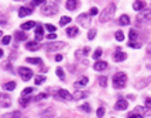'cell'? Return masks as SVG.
I'll use <instances>...</instances> for the list:
<instances>
[{"label":"cell","mask_w":151,"mask_h":118,"mask_svg":"<svg viewBox=\"0 0 151 118\" xmlns=\"http://www.w3.org/2000/svg\"><path fill=\"white\" fill-rule=\"evenodd\" d=\"M113 87L114 89H123L127 83V75L124 72H117L113 75Z\"/></svg>","instance_id":"cell-1"},{"label":"cell","mask_w":151,"mask_h":118,"mask_svg":"<svg viewBox=\"0 0 151 118\" xmlns=\"http://www.w3.org/2000/svg\"><path fill=\"white\" fill-rule=\"evenodd\" d=\"M41 11L45 16H54V14H56V11H58L56 1H44L42 7H41Z\"/></svg>","instance_id":"cell-2"},{"label":"cell","mask_w":151,"mask_h":118,"mask_svg":"<svg viewBox=\"0 0 151 118\" xmlns=\"http://www.w3.org/2000/svg\"><path fill=\"white\" fill-rule=\"evenodd\" d=\"M114 11H116V4H114V3H110V4L104 8L103 11H102V14H100V23H106V21H109L111 17H113Z\"/></svg>","instance_id":"cell-3"},{"label":"cell","mask_w":151,"mask_h":118,"mask_svg":"<svg viewBox=\"0 0 151 118\" xmlns=\"http://www.w3.org/2000/svg\"><path fill=\"white\" fill-rule=\"evenodd\" d=\"M18 75H20V78L23 79L24 82H27V80H30L32 78V71L28 69V68H18Z\"/></svg>","instance_id":"cell-4"},{"label":"cell","mask_w":151,"mask_h":118,"mask_svg":"<svg viewBox=\"0 0 151 118\" xmlns=\"http://www.w3.org/2000/svg\"><path fill=\"white\" fill-rule=\"evenodd\" d=\"M151 16V11L150 10H145L144 8L141 13H138V16H137V21H138V25H141V24H144L147 20H148V17Z\"/></svg>","instance_id":"cell-5"},{"label":"cell","mask_w":151,"mask_h":118,"mask_svg":"<svg viewBox=\"0 0 151 118\" xmlns=\"http://www.w3.org/2000/svg\"><path fill=\"white\" fill-rule=\"evenodd\" d=\"M76 21L80 24V25H83V27H87L89 24H90V18H89V14H79L78 18H76Z\"/></svg>","instance_id":"cell-6"},{"label":"cell","mask_w":151,"mask_h":118,"mask_svg":"<svg viewBox=\"0 0 151 118\" xmlns=\"http://www.w3.org/2000/svg\"><path fill=\"white\" fill-rule=\"evenodd\" d=\"M58 96H59L62 100H65V101H71V100H73V96H72L68 90H65V89H61V90L58 91Z\"/></svg>","instance_id":"cell-7"},{"label":"cell","mask_w":151,"mask_h":118,"mask_svg":"<svg viewBox=\"0 0 151 118\" xmlns=\"http://www.w3.org/2000/svg\"><path fill=\"white\" fill-rule=\"evenodd\" d=\"M126 58H127V54L123 52V51H120V49H117V51L114 52V55H113V59H114L116 62H123V61H126Z\"/></svg>","instance_id":"cell-8"},{"label":"cell","mask_w":151,"mask_h":118,"mask_svg":"<svg viewBox=\"0 0 151 118\" xmlns=\"http://www.w3.org/2000/svg\"><path fill=\"white\" fill-rule=\"evenodd\" d=\"M107 62H104V61H96L95 65H93V69L96 72H102V71H106L107 69Z\"/></svg>","instance_id":"cell-9"},{"label":"cell","mask_w":151,"mask_h":118,"mask_svg":"<svg viewBox=\"0 0 151 118\" xmlns=\"http://www.w3.org/2000/svg\"><path fill=\"white\" fill-rule=\"evenodd\" d=\"M128 107V101L127 100H124V98H120V100H117V103L114 104V108L117 111H121V110H126Z\"/></svg>","instance_id":"cell-10"},{"label":"cell","mask_w":151,"mask_h":118,"mask_svg":"<svg viewBox=\"0 0 151 118\" xmlns=\"http://www.w3.org/2000/svg\"><path fill=\"white\" fill-rule=\"evenodd\" d=\"M11 105V101H10V97L6 94H1L0 93V107L6 108V107H10Z\"/></svg>","instance_id":"cell-11"},{"label":"cell","mask_w":151,"mask_h":118,"mask_svg":"<svg viewBox=\"0 0 151 118\" xmlns=\"http://www.w3.org/2000/svg\"><path fill=\"white\" fill-rule=\"evenodd\" d=\"M65 47V42H54V44H48L47 45V51H58V49H61V48Z\"/></svg>","instance_id":"cell-12"},{"label":"cell","mask_w":151,"mask_h":118,"mask_svg":"<svg viewBox=\"0 0 151 118\" xmlns=\"http://www.w3.org/2000/svg\"><path fill=\"white\" fill-rule=\"evenodd\" d=\"M44 38V27L42 25H37L35 27V39H37V42L41 41V39Z\"/></svg>","instance_id":"cell-13"},{"label":"cell","mask_w":151,"mask_h":118,"mask_svg":"<svg viewBox=\"0 0 151 118\" xmlns=\"http://www.w3.org/2000/svg\"><path fill=\"white\" fill-rule=\"evenodd\" d=\"M32 13V10L31 8H28V7H20L18 8V17H25V16H30Z\"/></svg>","instance_id":"cell-14"},{"label":"cell","mask_w":151,"mask_h":118,"mask_svg":"<svg viewBox=\"0 0 151 118\" xmlns=\"http://www.w3.org/2000/svg\"><path fill=\"white\" fill-rule=\"evenodd\" d=\"M79 34V28L78 27H69V28H66V35L68 37H76Z\"/></svg>","instance_id":"cell-15"},{"label":"cell","mask_w":151,"mask_h":118,"mask_svg":"<svg viewBox=\"0 0 151 118\" xmlns=\"http://www.w3.org/2000/svg\"><path fill=\"white\" fill-rule=\"evenodd\" d=\"M25 48H27L28 51H38V49H40V44H38L37 41H30V42L25 45Z\"/></svg>","instance_id":"cell-16"},{"label":"cell","mask_w":151,"mask_h":118,"mask_svg":"<svg viewBox=\"0 0 151 118\" xmlns=\"http://www.w3.org/2000/svg\"><path fill=\"white\" fill-rule=\"evenodd\" d=\"M144 7H145V3L144 1H134L133 3V8L135 11H143Z\"/></svg>","instance_id":"cell-17"},{"label":"cell","mask_w":151,"mask_h":118,"mask_svg":"<svg viewBox=\"0 0 151 118\" xmlns=\"http://www.w3.org/2000/svg\"><path fill=\"white\" fill-rule=\"evenodd\" d=\"M119 24H120V25H128V24H130V17H128L127 14H123V16H120Z\"/></svg>","instance_id":"cell-18"},{"label":"cell","mask_w":151,"mask_h":118,"mask_svg":"<svg viewBox=\"0 0 151 118\" xmlns=\"http://www.w3.org/2000/svg\"><path fill=\"white\" fill-rule=\"evenodd\" d=\"M76 7H78V1H75V0H68L66 1V8L69 11H73Z\"/></svg>","instance_id":"cell-19"},{"label":"cell","mask_w":151,"mask_h":118,"mask_svg":"<svg viewBox=\"0 0 151 118\" xmlns=\"http://www.w3.org/2000/svg\"><path fill=\"white\" fill-rule=\"evenodd\" d=\"M87 82H89V79L86 78V76H83V78H80L76 83H75V87H83L87 84Z\"/></svg>","instance_id":"cell-20"},{"label":"cell","mask_w":151,"mask_h":118,"mask_svg":"<svg viewBox=\"0 0 151 118\" xmlns=\"http://www.w3.org/2000/svg\"><path fill=\"white\" fill-rule=\"evenodd\" d=\"M3 118H21V112H20V111H13V112L4 114Z\"/></svg>","instance_id":"cell-21"},{"label":"cell","mask_w":151,"mask_h":118,"mask_svg":"<svg viewBox=\"0 0 151 118\" xmlns=\"http://www.w3.org/2000/svg\"><path fill=\"white\" fill-rule=\"evenodd\" d=\"M3 89H4V90H7V91H11V90H14V89H16V83H14V82H7V83H4V84H3Z\"/></svg>","instance_id":"cell-22"},{"label":"cell","mask_w":151,"mask_h":118,"mask_svg":"<svg viewBox=\"0 0 151 118\" xmlns=\"http://www.w3.org/2000/svg\"><path fill=\"white\" fill-rule=\"evenodd\" d=\"M14 37H16V39H18V41H25V39H27V34L23 31H17L16 34H14Z\"/></svg>","instance_id":"cell-23"},{"label":"cell","mask_w":151,"mask_h":118,"mask_svg":"<svg viewBox=\"0 0 151 118\" xmlns=\"http://www.w3.org/2000/svg\"><path fill=\"white\" fill-rule=\"evenodd\" d=\"M73 98H85V97H86L87 96V93L86 91H80V90H76V91H75V93H73Z\"/></svg>","instance_id":"cell-24"},{"label":"cell","mask_w":151,"mask_h":118,"mask_svg":"<svg viewBox=\"0 0 151 118\" xmlns=\"http://www.w3.org/2000/svg\"><path fill=\"white\" fill-rule=\"evenodd\" d=\"M137 37H138V34H137V31H135V30H130V31H128V38H130V42H135Z\"/></svg>","instance_id":"cell-25"},{"label":"cell","mask_w":151,"mask_h":118,"mask_svg":"<svg viewBox=\"0 0 151 118\" xmlns=\"http://www.w3.org/2000/svg\"><path fill=\"white\" fill-rule=\"evenodd\" d=\"M71 21H72L71 17L64 16V17H61V20H59V25H61V27H64V25H66V24H69Z\"/></svg>","instance_id":"cell-26"},{"label":"cell","mask_w":151,"mask_h":118,"mask_svg":"<svg viewBox=\"0 0 151 118\" xmlns=\"http://www.w3.org/2000/svg\"><path fill=\"white\" fill-rule=\"evenodd\" d=\"M45 80H47V78H45L44 75H38L37 78L34 79V83H35V84H42Z\"/></svg>","instance_id":"cell-27"},{"label":"cell","mask_w":151,"mask_h":118,"mask_svg":"<svg viewBox=\"0 0 151 118\" xmlns=\"http://www.w3.org/2000/svg\"><path fill=\"white\" fill-rule=\"evenodd\" d=\"M32 27H35V23H34V21H28V23L21 24V30H30Z\"/></svg>","instance_id":"cell-28"},{"label":"cell","mask_w":151,"mask_h":118,"mask_svg":"<svg viewBox=\"0 0 151 118\" xmlns=\"http://www.w3.org/2000/svg\"><path fill=\"white\" fill-rule=\"evenodd\" d=\"M25 61L28 63H35V65H41V63H42V59H41V58H27Z\"/></svg>","instance_id":"cell-29"},{"label":"cell","mask_w":151,"mask_h":118,"mask_svg":"<svg viewBox=\"0 0 151 118\" xmlns=\"http://www.w3.org/2000/svg\"><path fill=\"white\" fill-rule=\"evenodd\" d=\"M97 82H99L100 87H106V86H107V78H106V76H99Z\"/></svg>","instance_id":"cell-30"},{"label":"cell","mask_w":151,"mask_h":118,"mask_svg":"<svg viewBox=\"0 0 151 118\" xmlns=\"http://www.w3.org/2000/svg\"><path fill=\"white\" fill-rule=\"evenodd\" d=\"M144 111H145V108H144V107H141V105H137L133 112H134V114H138V115H143Z\"/></svg>","instance_id":"cell-31"},{"label":"cell","mask_w":151,"mask_h":118,"mask_svg":"<svg viewBox=\"0 0 151 118\" xmlns=\"http://www.w3.org/2000/svg\"><path fill=\"white\" fill-rule=\"evenodd\" d=\"M79 110H82L83 112H90V105L87 104V103H85V104H82V105H79Z\"/></svg>","instance_id":"cell-32"},{"label":"cell","mask_w":151,"mask_h":118,"mask_svg":"<svg viewBox=\"0 0 151 118\" xmlns=\"http://www.w3.org/2000/svg\"><path fill=\"white\" fill-rule=\"evenodd\" d=\"M56 76L61 79V80H64L65 79V72L62 71V68H56Z\"/></svg>","instance_id":"cell-33"},{"label":"cell","mask_w":151,"mask_h":118,"mask_svg":"<svg viewBox=\"0 0 151 118\" xmlns=\"http://www.w3.org/2000/svg\"><path fill=\"white\" fill-rule=\"evenodd\" d=\"M32 90H34L32 87H25V89L23 90V93H21V97H25V96H30V94L32 93Z\"/></svg>","instance_id":"cell-34"},{"label":"cell","mask_w":151,"mask_h":118,"mask_svg":"<svg viewBox=\"0 0 151 118\" xmlns=\"http://www.w3.org/2000/svg\"><path fill=\"white\" fill-rule=\"evenodd\" d=\"M114 38L117 39V41H120V42H121V41L124 39V34H123L121 31H116V32H114Z\"/></svg>","instance_id":"cell-35"},{"label":"cell","mask_w":151,"mask_h":118,"mask_svg":"<svg viewBox=\"0 0 151 118\" xmlns=\"http://www.w3.org/2000/svg\"><path fill=\"white\" fill-rule=\"evenodd\" d=\"M52 117H54V112H52L51 110H47L45 112L41 114V118H52Z\"/></svg>","instance_id":"cell-36"},{"label":"cell","mask_w":151,"mask_h":118,"mask_svg":"<svg viewBox=\"0 0 151 118\" xmlns=\"http://www.w3.org/2000/svg\"><path fill=\"white\" fill-rule=\"evenodd\" d=\"M92 56H93V59H99V58L102 56V48H97L95 52H93V55Z\"/></svg>","instance_id":"cell-37"},{"label":"cell","mask_w":151,"mask_h":118,"mask_svg":"<svg viewBox=\"0 0 151 118\" xmlns=\"http://www.w3.org/2000/svg\"><path fill=\"white\" fill-rule=\"evenodd\" d=\"M30 100H31L30 97H28V98H27V97H21V98H20V104H21L23 107H25V105L30 103Z\"/></svg>","instance_id":"cell-38"},{"label":"cell","mask_w":151,"mask_h":118,"mask_svg":"<svg viewBox=\"0 0 151 118\" xmlns=\"http://www.w3.org/2000/svg\"><path fill=\"white\" fill-rule=\"evenodd\" d=\"M48 97V94H45V93H41V94H38V96H35V101H40V100H42V98H47Z\"/></svg>","instance_id":"cell-39"},{"label":"cell","mask_w":151,"mask_h":118,"mask_svg":"<svg viewBox=\"0 0 151 118\" xmlns=\"http://www.w3.org/2000/svg\"><path fill=\"white\" fill-rule=\"evenodd\" d=\"M45 28H47L48 31H52V34L56 31V27L55 25H52V24H47V25H45Z\"/></svg>","instance_id":"cell-40"},{"label":"cell","mask_w":151,"mask_h":118,"mask_svg":"<svg viewBox=\"0 0 151 118\" xmlns=\"http://www.w3.org/2000/svg\"><path fill=\"white\" fill-rule=\"evenodd\" d=\"M128 47L138 49V48H141V44H138V42H128Z\"/></svg>","instance_id":"cell-41"},{"label":"cell","mask_w":151,"mask_h":118,"mask_svg":"<svg viewBox=\"0 0 151 118\" xmlns=\"http://www.w3.org/2000/svg\"><path fill=\"white\" fill-rule=\"evenodd\" d=\"M99 13V8L97 7H92L90 8V11H89V16H96Z\"/></svg>","instance_id":"cell-42"},{"label":"cell","mask_w":151,"mask_h":118,"mask_svg":"<svg viewBox=\"0 0 151 118\" xmlns=\"http://www.w3.org/2000/svg\"><path fill=\"white\" fill-rule=\"evenodd\" d=\"M148 82H150V79H145L144 82H138V83H135V87H143L144 84H147Z\"/></svg>","instance_id":"cell-43"},{"label":"cell","mask_w":151,"mask_h":118,"mask_svg":"<svg viewBox=\"0 0 151 118\" xmlns=\"http://www.w3.org/2000/svg\"><path fill=\"white\" fill-rule=\"evenodd\" d=\"M104 115V108L103 107H99V108H97V117L100 118V117H103Z\"/></svg>","instance_id":"cell-44"},{"label":"cell","mask_w":151,"mask_h":118,"mask_svg":"<svg viewBox=\"0 0 151 118\" xmlns=\"http://www.w3.org/2000/svg\"><path fill=\"white\" fill-rule=\"evenodd\" d=\"M95 35H96V30H90V31H89V34H87V38L93 39V38H95Z\"/></svg>","instance_id":"cell-45"},{"label":"cell","mask_w":151,"mask_h":118,"mask_svg":"<svg viewBox=\"0 0 151 118\" xmlns=\"http://www.w3.org/2000/svg\"><path fill=\"white\" fill-rule=\"evenodd\" d=\"M10 41H11V37H10V35H6V37H3V44H4V45L10 44Z\"/></svg>","instance_id":"cell-46"},{"label":"cell","mask_w":151,"mask_h":118,"mask_svg":"<svg viewBox=\"0 0 151 118\" xmlns=\"http://www.w3.org/2000/svg\"><path fill=\"white\" fill-rule=\"evenodd\" d=\"M145 107H147V108H150V110H151V97H148V98H145Z\"/></svg>","instance_id":"cell-47"},{"label":"cell","mask_w":151,"mask_h":118,"mask_svg":"<svg viewBox=\"0 0 151 118\" xmlns=\"http://www.w3.org/2000/svg\"><path fill=\"white\" fill-rule=\"evenodd\" d=\"M128 118H144L143 115H138V114H134V112H131L130 115H128Z\"/></svg>","instance_id":"cell-48"},{"label":"cell","mask_w":151,"mask_h":118,"mask_svg":"<svg viewBox=\"0 0 151 118\" xmlns=\"http://www.w3.org/2000/svg\"><path fill=\"white\" fill-rule=\"evenodd\" d=\"M44 1H41V0H37V1H31L30 3V6H38V4H42Z\"/></svg>","instance_id":"cell-49"},{"label":"cell","mask_w":151,"mask_h":118,"mask_svg":"<svg viewBox=\"0 0 151 118\" xmlns=\"http://www.w3.org/2000/svg\"><path fill=\"white\" fill-rule=\"evenodd\" d=\"M47 38L49 39V41H52V39H55V38H56V34H48Z\"/></svg>","instance_id":"cell-50"},{"label":"cell","mask_w":151,"mask_h":118,"mask_svg":"<svg viewBox=\"0 0 151 118\" xmlns=\"http://www.w3.org/2000/svg\"><path fill=\"white\" fill-rule=\"evenodd\" d=\"M82 54H83V52H82V49H79V51H76V58L79 59L80 56H82Z\"/></svg>","instance_id":"cell-51"},{"label":"cell","mask_w":151,"mask_h":118,"mask_svg":"<svg viewBox=\"0 0 151 118\" xmlns=\"http://www.w3.org/2000/svg\"><path fill=\"white\" fill-rule=\"evenodd\" d=\"M55 61H56V62H61V61H62V55H56L55 56Z\"/></svg>","instance_id":"cell-52"},{"label":"cell","mask_w":151,"mask_h":118,"mask_svg":"<svg viewBox=\"0 0 151 118\" xmlns=\"http://www.w3.org/2000/svg\"><path fill=\"white\" fill-rule=\"evenodd\" d=\"M0 25H6V21H4V20H0Z\"/></svg>","instance_id":"cell-53"},{"label":"cell","mask_w":151,"mask_h":118,"mask_svg":"<svg viewBox=\"0 0 151 118\" xmlns=\"http://www.w3.org/2000/svg\"><path fill=\"white\" fill-rule=\"evenodd\" d=\"M3 55H4V54H3V49H0V58H1Z\"/></svg>","instance_id":"cell-54"},{"label":"cell","mask_w":151,"mask_h":118,"mask_svg":"<svg viewBox=\"0 0 151 118\" xmlns=\"http://www.w3.org/2000/svg\"><path fill=\"white\" fill-rule=\"evenodd\" d=\"M147 51H148V54H151V44H150V47H148V49H147Z\"/></svg>","instance_id":"cell-55"},{"label":"cell","mask_w":151,"mask_h":118,"mask_svg":"<svg viewBox=\"0 0 151 118\" xmlns=\"http://www.w3.org/2000/svg\"><path fill=\"white\" fill-rule=\"evenodd\" d=\"M0 37H1V31H0Z\"/></svg>","instance_id":"cell-56"}]
</instances>
